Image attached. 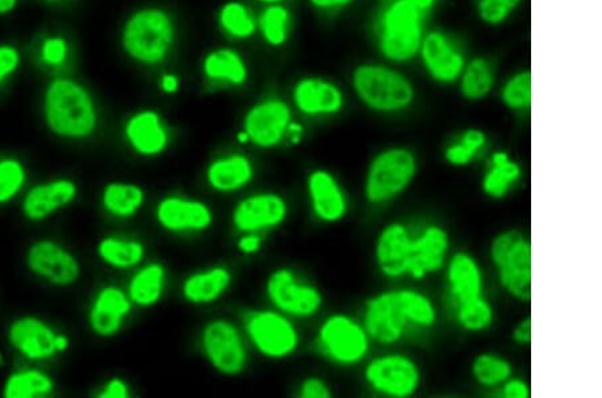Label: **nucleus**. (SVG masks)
I'll list each match as a JSON object with an SVG mask.
<instances>
[{"label": "nucleus", "instance_id": "nucleus-1", "mask_svg": "<svg viewBox=\"0 0 602 398\" xmlns=\"http://www.w3.org/2000/svg\"><path fill=\"white\" fill-rule=\"evenodd\" d=\"M352 91L371 112L399 116L417 102L414 82L398 67L389 63H360L351 74Z\"/></svg>", "mask_w": 602, "mask_h": 398}, {"label": "nucleus", "instance_id": "nucleus-2", "mask_svg": "<svg viewBox=\"0 0 602 398\" xmlns=\"http://www.w3.org/2000/svg\"><path fill=\"white\" fill-rule=\"evenodd\" d=\"M45 119L52 133L63 138H86L96 132V104L79 82L57 79L47 86Z\"/></svg>", "mask_w": 602, "mask_h": 398}, {"label": "nucleus", "instance_id": "nucleus-3", "mask_svg": "<svg viewBox=\"0 0 602 398\" xmlns=\"http://www.w3.org/2000/svg\"><path fill=\"white\" fill-rule=\"evenodd\" d=\"M424 14L410 0H389L376 25V46L383 60L404 67L418 60L424 37Z\"/></svg>", "mask_w": 602, "mask_h": 398}, {"label": "nucleus", "instance_id": "nucleus-4", "mask_svg": "<svg viewBox=\"0 0 602 398\" xmlns=\"http://www.w3.org/2000/svg\"><path fill=\"white\" fill-rule=\"evenodd\" d=\"M419 161L406 145H393L377 152L364 179V196L371 206L381 207L397 201L417 179Z\"/></svg>", "mask_w": 602, "mask_h": 398}, {"label": "nucleus", "instance_id": "nucleus-5", "mask_svg": "<svg viewBox=\"0 0 602 398\" xmlns=\"http://www.w3.org/2000/svg\"><path fill=\"white\" fill-rule=\"evenodd\" d=\"M174 22L158 8L139 10L122 31V48L132 60L144 64L162 62L174 44Z\"/></svg>", "mask_w": 602, "mask_h": 398}, {"label": "nucleus", "instance_id": "nucleus-6", "mask_svg": "<svg viewBox=\"0 0 602 398\" xmlns=\"http://www.w3.org/2000/svg\"><path fill=\"white\" fill-rule=\"evenodd\" d=\"M502 289L513 300H531V242L519 230H506L495 236L489 249Z\"/></svg>", "mask_w": 602, "mask_h": 398}, {"label": "nucleus", "instance_id": "nucleus-7", "mask_svg": "<svg viewBox=\"0 0 602 398\" xmlns=\"http://www.w3.org/2000/svg\"><path fill=\"white\" fill-rule=\"evenodd\" d=\"M364 379L377 396L409 398L421 389L423 374L411 355L394 351L371 360L364 369Z\"/></svg>", "mask_w": 602, "mask_h": 398}, {"label": "nucleus", "instance_id": "nucleus-8", "mask_svg": "<svg viewBox=\"0 0 602 398\" xmlns=\"http://www.w3.org/2000/svg\"><path fill=\"white\" fill-rule=\"evenodd\" d=\"M317 345L330 362L353 366L370 353L371 338L362 322L347 314L329 315L317 331Z\"/></svg>", "mask_w": 602, "mask_h": 398}, {"label": "nucleus", "instance_id": "nucleus-9", "mask_svg": "<svg viewBox=\"0 0 602 398\" xmlns=\"http://www.w3.org/2000/svg\"><path fill=\"white\" fill-rule=\"evenodd\" d=\"M468 60L463 45L456 35L441 28L424 33L418 61L434 84L457 85Z\"/></svg>", "mask_w": 602, "mask_h": 398}, {"label": "nucleus", "instance_id": "nucleus-10", "mask_svg": "<svg viewBox=\"0 0 602 398\" xmlns=\"http://www.w3.org/2000/svg\"><path fill=\"white\" fill-rule=\"evenodd\" d=\"M244 325L252 343L268 359H287L299 348L297 327L280 313L268 310L250 312L245 315Z\"/></svg>", "mask_w": 602, "mask_h": 398}, {"label": "nucleus", "instance_id": "nucleus-11", "mask_svg": "<svg viewBox=\"0 0 602 398\" xmlns=\"http://www.w3.org/2000/svg\"><path fill=\"white\" fill-rule=\"evenodd\" d=\"M362 324L371 341L383 347L399 343L411 329L397 289L383 291L370 298L365 302Z\"/></svg>", "mask_w": 602, "mask_h": 398}, {"label": "nucleus", "instance_id": "nucleus-12", "mask_svg": "<svg viewBox=\"0 0 602 398\" xmlns=\"http://www.w3.org/2000/svg\"><path fill=\"white\" fill-rule=\"evenodd\" d=\"M267 294L282 313L298 318H311L323 306L321 290L300 280L289 268H279L267 280Z\"/></svg>", "mask_w": 602, "mask_h": 398}, {"label": "nucleus", "instance_id": "nucleus-13", "mask_svg": "<svg viewBox=\"0 0 602 398\" xmlns=\"http://www.w3.org/2000/svg\"><path fill=\"white\" fill-rule=\"evenodd\" d=\"M204 353L216 371L226 376H238L246 365L243 338L233 324L226 319L212 321L203 331Z\"/></svg>", "mask_w": 602, "mask_h": 398}, {"label": "nucleus", "instance_id": "nucleus-14", "mask_svg": "<svg viewBox=\"0 0 602 398\" xmlns=\"http://www.w3.org/2000/svg\"><path fill=\"white\" fill-rule=\"evenodd\" d=\"M452 240L444 226L431 224L414 232L407 277L422 280L444 270Z\"/></svg>", "mask_w": 602, "mask_h": 398}, {"label": "nucleus", "instance_id": "nucleus-15", "mask_svg": "<svg viewBox=\"0 0 602 398\" xmlns=\"http://www.w3.org/2000/svg\"><path fill=\"white\" fill-rule=\"evenodd\" d=\"M291 125V109L281 99H267L246 113L244 133L258 148H275L285 140Z\"/></svg>", "mask_w": 602, "mask_h": 398}, {"label": "nucleus", "instance_id": "nucleus-16", "mask_svg": "<svg viewBox=\"0 0 602 398\" xmlns=\"http://www.w3.org/2000/svg\"><path fill=\"white\" fill-rule=\"evenodd\" d=\"M414 230L405 221L395 220L382 228L375 240L377 270L388 279L407 277Z\"/></svg>", "mask_w": 602, "mask_h": 398}, {"label": "nucleus", "instance_id": "nucleus-17", "mask_svg": "<svg viewBox=\"0 0 602 398\" xmlns=\"http://www.w3.org/2000/svg\"><path fill=\"white\" fill-rule=\"evenodd\" d=\"M288 204L277 193H257L238 204L232 215L233 226L241 232L253 233L285 224Z\"/></svg>", "mask_w": 602, "mask_h": 398}, {"label": "nucleus", "instance_id": "nucleus-18", "mask_svg": "<svg viewBox=\"0 0 602 398\" xmlns=\"http://www.w3.org/2000/svg\"><path fill=\"white\" fill-rule=\"evenodd\" d=\"M9 338L15 349L32 360L50 359L57 351L69 347L67 337L57 336L45 322L32 317L15 321L10 327Z\"/></svg>", "mask_w": 602, "mask_h": 398}, {"label": "nucleus", "instance_id": "nucleus-19", "mask_svg": "<svg viewBox=\"0 0 602 398\" xmlns=\"http://www.w3.org/2000/svg\"><path fill=\"white\" fill-rule=\"evenodd\" d=\"M312 213L322 224L335 225L346 218L348 201L338 179L326 169H315L306 179Z\"/></svg>", "mask_w": 602, "mask_h": 398}, {"label": "nucleus", "instance_id": "nucleus-20", "mask_svg": "<svg viewBox=\"0 0 602 398\" xmlns=\"http://www.w3.org/2000/svg\"><path fill=\"white\" fill-rule=\"evenodd\" d=\"M27 263L33 273L58 286L74 284L81 274L79 261L61 245L49 240L32 245Z\"/></svg>", "mask_w": 602, "mask_h": 398}, {"label": "nucleus", "instance_id": "nucleus-21", "mask_svg": "<svg viewBox=\"0 0 602 398\" xmlns=\"http://www.w3.org/2000/svg\"><path fill=\"white\" fill-rule=\"evenodd\" d=\"M293 102L304 116L329 117L345 109L346 97L340 86L333 81L305 77L294 85Z\"/></svg>", "mask_w": 602, "mask_h": 398}, {"label": "nucleus", "instance_id": "nucleus-22", "mask_svg": "<svg viewBox=\"0 0 602 398\" xmlns=\"http://www.w3.org/2000/svg\"><path fill=\"white\" fill-rule=\"evenodd\" d=\"M448 301L459 303L485 296V278L480 262L468 251H457L446 262Z\"/></svg>", "mask_w": 602, "mask_h": 398}, {"label": "nucleus", "instance_id": "nucleus-23", "mask_svg": "<svg viewBox=\"0 0 602 398\" xmlns=\"http://www.w3.org/2000/svg\"><path fill=\"white\" fill-rule=\"evenodd\" d=\"M156 216L159 226L170 232H201L214 224V214L205 203L179 196L159 202Z\"/></svg>", "mask_w": 602, "mask_h": 398}, {"label": "nucleus", "instance_id": "nucleus-24", "mask_svg": "<svg viewBox=\"0 0 602 398\" xmlns=\"http://www.w3.org/2000/svg\"><path fill=\"white\" fill-rule=\"evenodd\" d=\"M132 309L128 296L116 286L98 292L91 312V325L98 336L111 337L121 330L123 319Z\"/></svg>", "mask_w": 602, "mask_h": 398}, {"label": "nucleus", "instance_id": "nucleus-25", "mask_svg": "<svg viewBox=\"0 0 602 398\" xmlns=\"http://www.w3.org/2000/svg\"><path fill=\"white\" fill-rule=\"evenodd\" d=\"M76 196V185L72 180H56L35 186L23 202V213L29 220L47 218L59 208L67 207Z\"/></svg>", "mask_w": 602, "mask_h": 398}, {"label": "nucleus", "instance_id": "nucleus-26", "mask_svg": "<svg viewBox=\"0 0 602 398\" xmlns=\"http://www.w3.org/2000/svg\"><path fill=\"white\" fill-rule=\"evenodd\" d=\"M128 142L137 154L157 156L162 154L169 144L167 129L153 110H145L128 121L125 128Z\"/></svg>", "mask_w": 602, "mask_h": 398}, {"label": "nucleus", "instance_id": "nucleus-27", "mask_svg": "<svg viewBox=\"0 0 602 398\" xmlns=\"http://www.w3.org/2000/svg\"><path fill=\"white\" fill-rule=\"evenodd\" d=\"M522 179V167L509 152L497 150L490 157L481 181L482 192L492 201H504Z\"/></svg>", "mask_w": 602, "mask_h": 398}, {"label": "nucleus", "instance_id": "nucleus-28", "mask_svg": "<svg viewBox=\"0 0 602 398\" xmlns=\"http://www.w3.org/2000/svg\"><path fill=\"white\" fill-rule=\"evenodd\" d=\"M457 86L465 101L473 104L485 101L497 86V68L489 57L469 58Z\"/></svg>", "mask_w": 602, "mask_h": 398}, {"label": "nucleus", "instance_id": "nucleus-29", "mask_svg": "<svg viewBox=\"0 0 602 398\" xmlns=\"http://www.w3.org/2000/svg\"><path fill=\"white\" fill-rule=\"evenodd\" d=\"M253 174L255 171L248 157L232 155L212 162L206 171V180L215 191L228 193L250 184Z\"/></svg>", "mask_w": 602, "mask_h": 398}, {"label": "nucleus", "instance_id": "nucleus-30", "mask_svg": "<svg viewBox=\"0 0 602 398\" xmlns=\"http://www.w3.org/2000/svg\"><path fill=\"white\" fill-rule=\"evenodd\" d=\"M232 282V274L227 267H212L209 270L191 275L182 286V294L193 304L216 302Z\"/></svg>", "mask_w": 602, "mask_h": 398}, {"label": "nucleus", "instance_id": "nucleus-31", "mask_svg": "<svg viewBox=\"0 0 602 398\" xmlns=\"http://www.w3.org/2000/svg\"><path fill=\"white\" fill-rule=\"evenodd\" d=\"M397 291L411 329L430 330L438 324V307L426 292L411 287H404Z\"/></svg>", "mask_w": 602, "mask_h": 398}, {"label": "nucleus", "instance_id": "nucleus-32", "mask_svg": "<svg viewBox=\"0 0 602 398\" xmlns=\"http://www.w3.org/2000/svg\"><path fill=\"white\" fill-rule=\"evenodd\" d=\"M489 137L480 128L466 129L456 140H453L444 150V159L454 168L471 166L483 150L487 148Z\"/></svg>", "mask_w": 602, "mask_h": 398}, {"label": "nucleus", "instance_id": "nucleus-33", "mask_svg": "<svg viewBox=\"0 0 602 398\" xmlns=\"http://www.w3.org/2000/svg\"><path fill=\"white\" fill-rule=\"evenodd\" d=\"M165 284V268L152 263L134 275L129 285L130 301L143 307L153 306L161 300Z\"/></svg>", "mask_w": 602, "mask_h": 398}, {"label": "nucleus", "instance_id": "nucleus-34", "mask_svg": "<svg viewBox=\"0 0 602 398\" xmlns=\"http://www.w3.org/2000/svg\"><path fill=\"white\" fill-rule=\"evenodd\" d=\"M145 202V193L135 184L111 183L103 193L104 207L118 218H130L139 213Z\"/></svg>", "mask_w": 602, "mask_h": 398}, {"label": "nucleus", "instance_id": "nucleus-35", "mask_svg": "<svg viewBox=\"0 0 602 398\" xmlns=\"http://www.w3.org/2000/svg\"><path fill=\"white\" fill-rule=\"evenodd\" d=\"M474 382L486 389H498L513 377V365L506 357L497 353L478 354L471 364Z\"/></svg>", "mask_w": 602, "mask_h": 398}, {"label": "nucleus", "instance_id": "nucleus-36", "mask_svg": "<svg viewBox=\"0 0 602 398\" xmlns=\"http://www.w3.org/2000/svg\"><path fill=\"white\" fill-rule=\"evenodd\" d=\"M204 72L212 80L228 81L233 85L244 84L248 77L244 61L238 52L230 49L210 52L205 58Z\"/></svg>", "mask_w": 602, "mask_h": 398}, {"label": "nucleus", "instance_id": "nucleus-37", "mask_svg": "<svg viewBox=\"0 0 602 398\" xmlns=\"http://www.w3.org/2000/svg\"><path fill=\"white\" fill-rule=\"evenodd\" d=\"M454 317L460 329L468 333H483L493 326L495 312L493 304L482 296L454 306Z\"/></svg>", "mask_w": 602, "mask_h": 398}, {"label": "nucleus", "instance_id": "nucleus-38", "mask_svg": "<svg viewBox=\"0 0 602 398\" xmlns=\"http://www.w3.org/2000/svg\"><path fill=\"white\" fill-rule=\"evenodd\" d=\"M502 105L513 113L525 114L531 108L530 69L517 70L499 87Z\"/></svg>", "mask_w": 602, "mask_h": 398}, {"label": "nucleus", "instance_id": "nucleus-39", "mask_svg": "<svg viewBox=\"0 0 602 398\" xmlns=\"http://www.w3.org/2000/svg\"><path fill=\"white\" fill-rule=\"evenodd\" d=\"M100 260L116 268L137 266L145 255L144 245L134 240L106 238L98 245Z\"/></svg>", "mask_w": 602, "mask_h": 398}, {"label": "nucleus", "instance_id": "nucleus-40", "mask_svg": "<svg viewBox=\"0 0 602 398\" xmlns=\"http://www.w3.org/2000/svg\"><path fill=\"white\" fill-rule=\"evenodd\" d=\"M49 376L38 371H26L13 374L4 386V397L29 398L49 395L52 390Z\"/></svg>", "mask_w": 602, "mask_h": 398}, {"label": "nucleus", "instance_id": "nucleus-41", "mask_svg": "<svg viewBox=\"0 0 602 398\" xmlns=\"http://www.w3.org/2000/svg\"><path fill=\"white\" fill-rule=\"evenodd\" d=\"M525 0H475V14L483 25L501 27L522 8Z\"/></svg>", "mask_w": 602, "mask_h": 398}, {"label": "nucleus", "instance_id": "nucleus-42", "mask_svg": "<svg viewBox=\"0 0 602 398\" xmlns=\"http://www.w3.org/2000/svg\"><path fill=\"white\" fill-rule=\"evenodd\" d=\"M220 22L224 31L236 38H250L256 32L255 22L243 4L230 2L224 5L220 14Z\"/></svg>", "mask_w": 602, "mask_h": 398}, {"label": "nucleus", "instance_id": "nucleus-43", "mask_svg": "<svg viewBox=\"0 0 602 398\" xmlns=\"http://www.w3.org/2000/svg\"><path fill=\"white\" fill-rule=\"evenodd\" d=\"M288 10L281 5H273L264 11L260 20L265 40L273 46H281L287 40Z\"/></svg>", "mask_w": 602, "mask_h": 398}, {"label": "nucleus", "instance_id": "nucleus-44", "mask_svg": "<svg viewBox=\"0 0 602 398\" xmlns=\"http://www.w3.org/2000/svg\"><path fill=\"white\" fill-rule=\"evenodd\" d=\"M26 173L20 161L8 159L0 161V203L9 202L25 183Z\"/></svg>", "mask_w": 602, "mask_h": 398}, {"label": "nucleus", "instance_id": "nucleus-45", "mask_svg": "<svg viewBox=\"0 0 602 398\" xmlns=\"http://www.w3.org/2000/svg\"><path fill=\"white\" fill-rule=\"evenodd\" d=\"M68 43L61 37L46 39L43 45V60L50 67H61L68 58Z\"/></svg>", "mask_w": 602, "mask_h": 398}, {"label": "nucleus", "instance_id": "nucleus-46", "mask_svg": "<svg viewBox=\"0 0 602 398\" xmlns=\"http://www.w3.org/2000/svg\"><path fill=\"white\" fill-rule=\"evenodd\" d=\"M21 67V52L13 45H0V85Z\"/></svg>", "mask_w": 602, "mask_h": 398}, {"label": "nucleus", "instance_id": "nucleus-47", "mask_svg": "<svg viewBox=\"0 0 602 398\" xmlns=\"http://www.w3.org/2000/svg\"><path fill=\"white\" fill-rule=\"evenodd\" d=\"M299 396L301 398H329L333 397V391H330L324 379L309 377L301 384Z\"/></svg>", "mask_w": 602, "mask_h": 398}, {"label": "nucleus", "instance_id": "nucleus-48", "mask_svg": "<svg viewBox=\"0 0 602 398\" xmlns=\"http://www.w3.org/2000/svg\"><path fill=\"white\" fill-rule=\"evenodd\" d=\"M498 396L502 398H530V385L522 378L510 377L499 386Z\"/></svg>", "mask_w": 602, "mask_h": 398}, {"label": "nucleus", "instance_id": "nucleus-49", "mask_svg": "<svg viewBox=\"0 0 602 398\" xmlns=\"http://www.w3.org/2000/svg\"><path fill=\"white\" fill-rule=\"evenodd\" d=\"M513 342L518 347H528L531 342V318L519 321V324L511 331Z\"/></svg>", "mask_w": 602, "mask_h": 398}, {"label": "nucleus", "instance_id": "nucleus-50", "mask_svg": "<svg viewBox=\"0 0 602 398\" xmlns=\"http://www.w3.org/2000/svg\"><path fill=\"white\" fill-rule=\"evenodd\" d=\"M100 398H127L129 397L128 385L122 382L120 378L111 379V382L106 385L103 394L99 395Z\"/></svg>", "mask_w": 602, "mask_h": 398}, {"label": "nucleus", "instance_id": "nucleus-51", "mask_svg": "<svg viewBox=\"0 0 602 398\" xmlns=\"http://www.w3.org/2000/svg\"><path fill=\"white\" fill-rule=\"evenodd\" d=\"M357 0H310L312 8L318 11H336L350 8Z\"/></svg>", "mask_w": 602, "mask_h": 398}, {"label": "nucleus", "instance_id": "nucleus-52", "mask_svg": "<svg viewBox=\"0 0 602 398\" xmlns=\"http://www.w3.org/2000/svg\"><path fill=\"white\" fill-rule=\"evenodd\" d=\"M262 248V239L256 236H248L239 240V250L246 255L255 254Z\"/></svg>", "mask_w": 602, "mask_h": 398}, {"label": "nucleus", "instance_id": "nucleus-53", "mask_svg": "<svg viewBox=\"0 0 602 398\" xmlns=\"http://www.w3.org/2000/svg\"><path fill=\"white\" fill-rule=\"evenodd\" d=\"M410 2L414 4L418 10H421L424 15H426L435 8L438 0H410Z\"/></svg>", "mask_w": 602, "mask_h": 398}, {"label": "nucleus", "instance_id": "nucleus-54", "mask_svg": "<svg viewBox=\"0 0 602 398\" xmlns=\"http://www.w3.org/2000/svg\"><path fill=\"white\" fill-rule=\"evenodd\" d=\"M161 86L165 92L174 93L177 89H179V81H177L174 75H164Z\"/></svg>", "mask_w": 602, "mask_h": 398}, {"label": "nucleus", "instance_id": "nucleus-55", "mask_svg": "<svg viewBox=\"0 0 602 398\" xmlns=\"http://www.w3.org/2000/svg\"><path fill=\"white\" fill-rule=\"evenodd\" d=\"M20 0H0V15L13 13Z\"/></svg>", "mask_w": 602, "mask_h": 398}, {"label": "nucleus", "instance_id": "nucleus-56", "mask_svg": "<svg viewBox=\"0 0 602 398\" xmlns=\"http://www.w3.org/2000/svg\"><path fill=\"white\" fill-rule=\"evenodd\" d=\"M263 2L275 3L280 2V0H263Z\"/></svg>", "mask_w": 602, "mask_h": 398}]
</instances>
